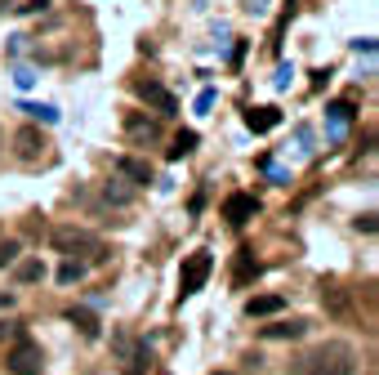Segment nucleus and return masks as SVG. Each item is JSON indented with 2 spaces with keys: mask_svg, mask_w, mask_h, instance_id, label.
<instances>
[{
  "mask_svg": "<svg viewBox=\"0 0 379 375\" xmlns=\"http://www.w3.org/2000/svg\"><path fill=\"white\" fill-rule=\"evenodd\" d=\"M299 371L303 375H357V348L344 340H326L299 357Z\"/></svg>",
  "mask_w": 379,
  "mask_h": 375,
  "instance_id": "nucleus-1",
  "label": "nucleus"
},
{
  "mask_svg": "<svg viewBox=\"0 0 379 375\" xmlns=\"http://www.w3.org/2000/svg\"><path fill=\"white\" fill-rule=\"evenodd\" d=\"M54 250L63 255H90V259H103V241L85 228H54Z\"/></svg>",
  "mask_w": 379,
  "mask_h": 375,
  "instance_id": "nucleus-2",
  "label": "nucleus"
},
{
  "mask_svg": "<svg viewBox=\"0 0 379 375\" xmlns=\"http://www.w3.org/2000/svg\"><path fill=\"white\" fill-rule=\"evenodd\" d=\"M41 344H32V340H22L18 335V344L5 353V367H9V375H41Z\"/></svg>",
  "mask_w": 379,
  "mask_h": 375,
  "instance_id": "nucleus-3",
  "label": "nucleus"
},
{
  "mask_svg": "<svg viewBox=\"0 0 379 375\" xmlns=\"http://www.w3.org/2000/svg\"><path fill=\"white\" fill-rule=\"evenodd\" d=\"M210 268H214L210 250H197V255H188V264H183V273H179V290H183V295H197V290L205 286V277H210Z\"/></svg>",
  "mask_w": 379,
  "mask_h": 375,
  "instance_id": "nucleus-4",
  "label": "nucleus"
},
{
  "mask_svg": "<svg viewBox=\"0 0 379 375\" xmlns=\"http://www.w3.org/2000/svg\"><path fill=\"white\" fill-rule=\"evenodd\" d=\"M259 214V201L250 197V192H232V197L223 201V219L228 224H246V219H254Z\"/></svg>",
  "mask_w": 379,
  "mask_h": 375,
  "instance_id": "nucleus-5",
  "label": "nucleus"
},
{
  "mask_svg": "<svg viewBox=\"0 0 379 375\" xmlns=\"http://www.w3.org/2000/svg\"><path fill=\"white\" fill-rule=\"evenodd\" d=\"M134 90H139V99H143V103H152L161 116H170V112H174V94H170V90L161 86V81H139Z\"/></svg>",
  "mask_w": 379,
  "mask_h": 375,
  "instance_id": "nucleus-6",
  "label": "nucleus"
},
{
  "mask_svg": "<svg viewBox=\"0 0 379 375\" xmlns=\"http://www.w3.org/2000/svg\"><path fill=\"white\" fill-rule=\"evenodd\" d=\"M348 125H352V103H348V99H344V103H330V107H326V135L339 143V139L348 135Z\"/></svg>",
  "mask_w": 379,
  "mask_h": 375,
  "instance_id": "nucleus-7",
  "label": "nucleus"
},
{
  "mask_svg": "<svg viewBox=\"0 0 379 375\" xmlns=\"http://www.w3.org/2000/svg\"><path fill=\"white\" fill-rule=\"evenodd\" d=\"M18 156H22V161H41V156H45V139L41 135H36V130H18Z\"/></svg>",
  "mask_w": 379,
  "mask_h": 375,
  "instance_id": "nucleus-8",
  "label": "nucleus"
},
{
  "mask_svg": "<svg viewBox=\"0 0 379 375\" xmlns=\"http://www.w3.org/2000/svg\"><path fill=\"white\" fill-rule=\"evenodd\" d=\"M277 121H281L277 107H250V112H246V125L254 130V135H268V130H273Z\"/></svg>",
  "mask_w": 379,
  "mask_h": 375,
  "instance_id": "nucleus-9",
  "label": "nucleus"
},
{
  "mask_svg": "<svg viewBox=\"0 0 379 375\" xmlns=\"http://www.w3.org/2000/svg\"><path fill=\"white\" fill-rule=\"evenodd\" d=\"M67 322H71V326H81V335H85V340H99V331H103L99 318H94L90 308H71V313H67Z\"/></svg>",
  "mask_w": 379,
  "mask_h": 375,
  "instance_id": "nucleus-10",
  "label": "nucleus"
},
{
  "mask_svg": "<svg viewBox=\"0 0 379 375\" xmlns=\"http://www.w3.org/2000/svg\"><path fill=\"white\" fill-rule=\"evenodd\" d=\"M281 308H286V299H281V295H254L246 304V318H268V313H281Z\"/></svg>",
  "mask_w": 379,
  "mask_h": 375,
  "instance_id": "nucleus-11",
  "label": "nucleus"
},
{
  "mask_svg": "<svg viewBox=\"0 0 379 375\" xmlns=\"http://www.w3.org/2000/svg\"><path fill=\"white\" fill-rule=\"evenodd\" d=\"M116 170H120V175H130L134 184H152V165H148V161H134V156H120V161H116Z\"/></svg>",
  "mask_w": 379,
  "mask_h": 375,
  "instance_id": "nucleus-12",
  "label": "nucleus"
},
{
  "mask_svg": "<svg viewBox=\"0 0 379 375\" xmlns=\"http://www.w3.org/2000/svg\"><path fill=\"white\" fill-rule=\"evenodd\" d=\"M308 331L303 322H281V326H263V335L268 340H299V335Z\"/></svg>",
  "mask_w": 379,
  "mask_h": 375,
  "instance_id": "nucleus-13",
  "label": "nucleus"
},
{
  "mask_svg": "<svg viewBox=\"0 0 379 375\" xmlns=\"http://www.w3.org/2000/svg\"><path fill=\"white\" fill-rule=\"evenodd\" d=\"M192 148H197V130H183V135L174 139V148H170V161H179V156H188Z\"/></svg>",
  "mask_w": 379,
  "mask_h": 375,
  "instance_id": "nucleus-14",
  "label": "nucleus"
},
{
  "mask_svg": "<svg viewBox=\"0 0 379 375\" xmlns=\"http://www.w3.org/2000/svg\"><path fill=\"white\" fill-rule=\"evenodd\" d=\"M22 112L36 116V121H45V125H54V121H58V112H54L50 103H22Z\"/></svg>",
  "mask_w": 379,
  "mask_h": 375,
  "instance_id": "nucleus-15",
  "label": "nucleus"
},
{
  "mask_svg": "<svg viewBox=\"0 0 379 375\" xmlns=\"http://www.w3.org/2000/svg\"><path fill=\"white\" fill-rule=\"evenodd\" d=\"M254 273H259V264H254V255H250V250H241V255H237V282H250Z\"/></svg>",
  "mask_w": 379,
  "mask_h": 375,
  "instance_id": "nucleus-16",
  "label": "nucleus"
},
{
  "mask_svg": "<svg viewBox=\"0 0 379 375\" xmlns=\"http://www.w3.org/2000/svg\"><path fill=\"white\" fill-rule=\"evenodd\" d=\"M41 277H45V264H41V259H27V264L18 268V282H41Z\"/></svg>",
  "mask_w": 379,
  "mask_h": 375,
  "instance_id": "nucleus-17",
  "label": "nucleus"
},
{
  "mask_svg": "<svg viewBox=\"0 0 379 375\" xmlns=\"http://www.w3.org/2000/svg\"><path fill=\"white\" fill-rule=\"evenodd\" d=\"M81 277H85V264H76V259H71V264H63V268H58V282H63V286L81 282Z\"/></svg>",
  "mask_w": 379,
  "mask_h": 375,
  "instance_id": "nucleus-18",
  "label": "nucleus"
},
{
  "mask_svg": "<svg viewBox=\"0 0 379 375\" xmlns=\"http://www.w3.org/2000/svg\"><path fill=\"white\" fill-rule=\"evenodd\" d=\"M125 125H130V135H143V139H152V135H156V121H139V116H130Z\"/></svg>",
  "mask_w": 379,
  "mask_h": 375,
  "instance_id": "nucleus-19",
  "label": "nucleus"
},
{
  "mask_svg": "<svg viewBox=\"0 0 379 375\" xmlns=\"http://www.w3.org/2000/svg\"><path fill=\"white\" fill-rule=\"evenodd\" d=\"M107 201L125 205V201H130V188H120V179H112V184H107Z\"/></svg>",
  "mask_w": 379,
  "mask_h": 375,
  "instance_id": "nucleus-20",
  "label": "nucleus"
},
{
  "mask_svg": "<svg viewBox=\"0 0 379 375\" xmlns=\"http://www.w3.org/2000/svg\"><path fill=\"white\" fill-rule=\"evenodd\" d=\"M18 259V241H0V268Z\"/></svg>",
  "mask_w": 379,
  "mask_h": 375,
  "instance_id": "nucleus-21",
  "label": "nucleus"
},
{
  "mask_svg": "<svg viewBox=\"0 0 379 375\" xmlns=\"http://www.w3.org/2000/svg\"><path fill=\"white\" fill-rule=\"evenodd\" d=\"M268 179H273V184H290V170L277 165V161H268Z\"/></svg>",
  "mask_w": 379,
  "mask_h": 375,
  "instance_id": "nucleus-22",
  "label": "nucleus"
},
{
  "mask_svg": "<svg viewBox=\"0 0 379 375\" xmlns=\"http://www.w3.org/2000/svg\"><path fill=\"white\" fill-rule=\"evenodd\" d=\"M14 81H18V90H32V86H36V71H32V67H18Z\"/></svg>",
  "mask_w": 379,
  "mask_h": 375,
  "instance_id": "nucleus-23",
  "label": "nucleus"
},
{
  "mask_svg": "<svg viewBox=\"0 0 379 375\" xmlns=\"http://www.w3.org/2000/svg\"><path fill=\"white\" fill-rule=\"evenodd\" d=\"M210 107H214V90H205L201 99H197V112H210Z\"/></svg>",
  "mask_w": 379,
  "mask_h": 375,
  "instance_id": "nucleus-24",
  "label": "nucleus"
},
{
  "mask_svg": "<svg viewBox=\"0 0 379 375\" xmlns=\"http://www.w3.org/2000/svg\"><path fill=\"white\" fill-rule=\"evenodd\" d=\"M5 335H9V340H18L22 331H18V326H5V322H0V340H5Z\"/></svg>",
  "mask_w": 379,
  "mask_h": 375,
  "instance_id": "nucleus-25",
  "label": "nucleus"
},
{
  "mask_svg": "<svg viewBox=\"0 0 379 375\" xmlns=\"http://www.w3.org/2000/svg\"><path fill=\"white\" fill-rule=\"evenodd\" d=\"M50 5V0H27V5H22V14H36V9H45Z\"/></svg>",
  "mask_w": 379,
  "mask_h": 375,
  "instance_id": "nucleus-26",
  "label": "nucleus"
},
{
  "mask_svg": "<svg viewBox=\"0 0 379 375\" xmlns=\"http://www.w3.org/2000/svg\"><path fill=\"white\" fill-rule=\"evenodd\" d=\"M9 304H14V295H9V290H5V295H0V308H9Z\"/></svg>",
  "mask_w": 379,
  "mask_h": 375,
  "instance_id": "nucleus-27",
  "label": "nucleus"
}]
</instances>
